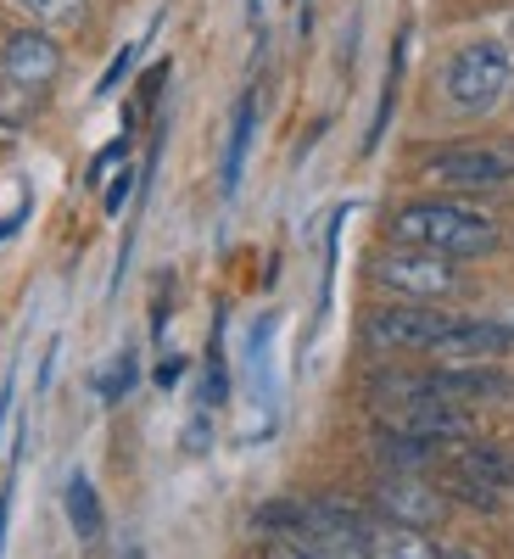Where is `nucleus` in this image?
<instances>
[{
	"instance_id": "nucleus-24",
	"label": "nucleus",
	"mask_w": 514,
	"mask_h": 559,
	"mask_svg": "<svg viewBox=\"0 0 514 559\" xmlns=\"http://www.w3.org/2000/svg\"><path fill=\"white\" fill-rule=\"evenodd\" d=\"M442 559H487V554H476V548H447Z\"/></svg>"
},
{
	"instance_id": "nucleus-1",
	"label": "nucleus",
	"mask_w": 514,
	"mask_h": 559,
	"mask_svg": "<svg viewBox=\"0 0 514 559\" xmlns=\"http://www.w3.org/2000/svg\"><path fill=\"white\" fill-rule=\"evenodd\" d=\"M386 241L397 247H426V252H442L453 263H481L503 247V224L498 213L476 207L470 197H414V202H397L386 213Z\"/></svg>"
},
{
	"instance_id": "nucleus-5",
	"label": "nucleus",
	"mask_w": 514,
	"mask_h": 559,
	"mask_svg": "<svg viewBox=\"0 0 514 559\" xmlns=\"http://www.w3.org/2000/svg\"><path fill=\"white\" fill-rule=\"evenodd\" d=\"M437 471H442L447 503H470V509H481V515L503 509L509 492H514V459L492 442H458Z\"/></svg>"
},
{
	"instance_id": "nucleus-25",
	"label": "nucleus",
	"mask_w": 514,
	"mask_h": 559,
	"mask_svg": "<svg viewBox=\"0 0 514 559\" xmlns=\"http://www.w3.org/2000/svg\"><path fill=\"white\" fill-rule=\"evenodd\" d=\"M503 39H509V45H514V12H509V23H503Z\"/></svg>"
},
{
	"instance_id": "nucleus-11",
	"label": "nucleus",
	"mask_w": 514,
	"mask_h": 559,
	"mask_svg": "<svg viewBox=\"0 0 514 559\" xmlns=\"http://www.w3.org/2000/svg\"><path fill=\"white\" fill-rule=\"evenodd\" d=\"M514 353V324L487 313H453L447 336L437 342V364H498Z\"/></svg>"
},
{
	"instance_id": "nucleus-4",
	"label": "nucleus",
	"mask_w": 514,
	"mask_h": 559,
	"mask_svg": "<svg viewBox=\"0 0 514 559\" xmlns=\"http://www.w3.org/2000/svg\"><path fill=\"white\" fill-rule=\"evenodd\" d=\"M369 280L403 302H447L464 292V269L453 258L426 252V247H397V241H386L369 258Z\"/></svg>"
},
{
	"instance_id": "nucleus-6",
	"label": "nucleus",
	"mask_w": 514,
	"mask_h": 559,
	"mask_svg": "<svg viewBox=\"0 0 514 559\" xmlns=\"http://www.w3.org/2000/svg\"><path fill=\"white\" fill-rule=\"evenodd\" d=\"M453 313L437 308V302H386L363 319V347L375 358H419V353H437V342L447 336Z\"/></svg>"
},
{
	"instance_id": "nucleus-22",
	"label": "nucleus",
	"mask_w": 514,
	"mask_h": 559,
	"mask_svg": "<svg viewBox=\"0 0 514 559\" xmlns=\"http://www.w3.org/2000/svg\"><path fill=\"white\" fill-rule=\"evenodd\" d=\"M7 521H12V481L0 487V548H7Z\"/></svg>"
},
{
	"instance_id": "nucleus-16",
	"label": "nucleus",
	"mask_w": 514,
	"mask_h": 559,
	"mask_svg": "<svg viewBox=\"0 0 514 559\" xmlns=\"http://www.w3.org/2000/svg\"><path fill=\"white\" fill-rule=\"evenodd\" d=\"M134 381H140V364H134V353H118L101 376H96V397L101 403H123L129 392H134Z\"/></svg>"
},
{
	"instance_id": "nucleus-18",
	"label": "nucleus",
	"mask_w": 514,
	"mask_h": 559,
	"mask_svg": "<svg viewBox=\"0 0 514 559\" xmlns=\"http://www.w3.org/2000/svg\"><path fill=\"white\" fill-rule=\"evenodd\" d=\"M229 397V369H224V336H213V347H207V381H202V403L207 408H218Z\"/></svg>"
},
{
	"instance_id": "nucleus-8",
	"label": "nucleus",
	"mask_w": 514,
	"mask_h": 559,
	"mask_svg": "<svg viewBox=\"0 0 514 559\" xmlns=\"http://www.w3.org/2000/svg\"><path fill=\"white\" fill-rule=\"evenodd\" d=\"M62 73V39L51 28H12L7 45H0V79L39 96V90H51Z\"/></svg>"
},
{
	"instance_id": "nucleus-7",
	"label": "nucleus",
	"mask_w": 514,
	"mask_h": 559,
	"mask_svg": "<svg viewBox=\"0 0 514 559\" xmlns=\"http://www.w3.org/2000/svg\"><path fill=\"white\" fill-rule=\"evenodd\" d=\"M375 426L381 431H403V437H426V442H442V448H458L476 437V414L464 403H447V397H397V403H375Z\"/></svg>"
},
{
	"instance_id": "nucleus-2",
	"label": "nucleus",
	"mask_w": 514,
	"mask_h": 559,
	"mask_svg": "<svg viewBox=\"0 0 514 559\" xmlns=\"http://www.w3.org/2000/svg\"><path fill=\"white\" fill-rule=\"evenodd\" d=\"M437 96L453 118H487L514 96V45L503 34L464 39L437 68Z\"/></svg>"
},
{
	"instance_id": "nucleus-9",
	"label": "nucleus",
	"mask_w": 514,
	"mask_h": 559,
	"mask_svg": "<svg viewBox=\"0 0 514 559\" xmlns=\"http://www.w3.org/2000/svg\"><path fill=\"white\" fill-rule=\"evenodd\" d=\"M419 392L464 403V408H476V403H509L514 397V376H509V369H498V364H437V369H419L414 397Z\"/></svg>"
},
{
	"instance_id": "nucleus-13",
	"label": "nucleus",
	"mask_w": 514,
	"mask_h": 559,
	"mask_svg": "<svg viewBox=\"0 0 514 559\" xmlns=\"http://www.w3.org/2000/svg\"><path fill=\"white\" fill-rule=\"evenodd\" d=\"M252 129H258V90H247V96L236 102V118H229V146H224V197L241 191V174H247V152H252Z\"/></svg>"
},
{
	"instance_id": "nucleus-20",
	"label": "nucleus",
	"mask_w": 514,
	"mask_h": 559,
	"mask_svg": "<svg viewBox=\"0 0 514 559\" xmlns=\"http://www.w3.org/2000/svg\"><path fill=\"white\" fill-rule=\"evenodd\" d=\"M129 185H134V168L112 174V185H107V197H101V207H107V213H123V202H129Z\"/></svg>"
},
{
	"instance_id": "nucleus-17",
	"label": "nucleus",
	"mask_w": 514,
	"mask_h": 559,
	"mask_svg": "<svg viewBox=\"0 0 514 559\" xmlns=\"http://www.w3.org/2000/svg\"><path fill=\"white\" fill-rule=\"evenodd\" d=\"M12 7H23L39 28H68L84 17V0H12Z\"/></svg>"
},
{
	"instance_id": "nucleus-3",
	"label": "nucleus",
	"mask_w": 514,
	"mask_h": 559,
	"mask_svg": "<svg viewBox=\"0 0 514 559\" xmlns=\"http://www.w3.org/2000/svg\"><path fill=\"white\" fill-rule=\"evenodd\" d=\"M419 179L447 197H492L514 185V140H447L419 157Z\"/></svg>"
},
{
	"instance_id": "nucleus-23",
	"label": "nucleus",
	"mask_w": 514,
	"mask_h": 559,
	"mask_svg": "<svg viewBox=\"0 0 514 559\" xmlns=\"http://www.w3.org/2000/svg\"><path fill=\"white\" fill-rule=\"evenodd\" d=\"M179 369H184V364H174V358H168V364L157 369V386H174V381H179Z\"/></svg>"
},
{
	"instance_id": "nucleus-15",
	"label": "nucleus",
	"mask_w": 514,
	"mask_h": 559,
	"mask_svg": "<svg viewBox=\"0 0 514 559\" xmlns=\"http://www.w3.org/2000/svg\"><path fill=\"white\" fill-rule=\"evenodd\" d=\"M403 62H408V28H397V45H392V68H386V84H381V107H375V123L363 134V152L381 146V134L392 123V107H397V84H403Z\"/></svg>"
},
{
	"instance_id": "nucleus-14",
	"label": "nucleus",
	"mask_w": 514,
	"mask_h": 559,
	"mask_svg": "<svg viewBox=\"0 0 514 559\" xmlns=\"http://www.w3.org/2000/svg\"><path fill=\"white\" fill-rule=\"evenodd\" d=\"M62 509H68V526H73V537H101V492H96V481H89L84 471H73L68 476V487H62Z\"/></svg>"
},
{
	"instance_id": "nucleus-19",
	"label": "nucleus",
	"mask_w": 514,
	"mask_h": 559,
	"mask_svg": "<svg viewBox=\"0 0 514 559\" xmlns=\"http://www.w3.org/2000/svg\"><path fill=\"white\" fill-rule=\"evenodd\" d=\"M123 152H129V140H112V146H107L96 163H89V185H101V179H107V174L123 163Z\"/></svg>"
},
{
	"instance_id": "nucleus-12",
	"label": "nucleus",
	"mask_w": 514,
	"mask_h": 559,
	"mask_svg": "<svg viewBox=\"0 0 514 559\" xmlns=\"http://www.w3.org/2000/svg\"><path fill=\"white\" fill-rule=\"evenodd\" d=\"M363 554L369 559H442V548L419 532V526H403V521H369L363 532Z\"/></svg>"
},
{
	"instance_id": "nucleus-21",
	"label": "nucleus",
	"mask_w": 514,
	"mask_h": 559,
	"mask_svg": "<svg viewBox=\"0 0 514 559\" xmlns=\"http://www.w3.org/2000/svg\"><path fill=\"white\" fill-rule=\"evenodd\" d=\"M129 62H134V45H129V51H118V62L101 73V84H96V96H112V90L123 84V73H129Z\"/></svg>"
},
{
	"instance_id": "nucleus-10",
	"label": "nucleus",
	"mask_w": 514,
	"mask_h": 559,
	"mask_svg": "<svg viewBox=\"0 0 514 559\" xmlns=\"http://www.w3.org/2000/svg\"><path fill=\"white\" fill-rule=\"evenodd\" d=\"M369 509H375L381 521H403V526L431 532L447 515V492L431 487L426 476H414V471H386L375 481V492H369Z\"/></svg>"
}]
</instances>
